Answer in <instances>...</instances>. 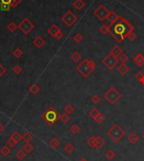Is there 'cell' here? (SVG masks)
<instances>
[{
	"label": "cell",
	"mask_w": 144,
	"mask_h": 161,
	"mask_svg": "<svg viewBox=\"0 0 144 161\" xmlns=\"http://www.w3.org/2000/svg\"><path fill=\"white\" fill-rule=\"evenodd\" d=\"M134 26L127 19L121 17L120 19L113 25H110L109 34L115 39V41L118 43H121L127 36L133 32Z\"/></svg>",
	"instance_id": "6da1fadb"
},
{
	"label": "cell",
	"mask_w": 144,
	"mask_h": 161,
	"mask_svg": "<svg viewBox=\"0 0 144 161\" xmlns=\"http://www.w3.org/2000/svg\"><path fill=\"white\" fill-rule=\"evenodd\" d=\"M95 68H96V64L93 60L84 58L81 61L80 63L77 66L76 70L80 73L82 77L88 78L94 72Z\"/></svg>",
	"instance_id": "7a4b0ae2"
},
{
	"label": "cell",
	"mask_w": 144,
	"mask_h": 161,
	"mask_svg": "<svg viewBox=\"0 0 144 161\" xmlns=\"http://www.w3.org/2000/svg\"><path fill=\"white\" fill-rule=\"evenodd\" d=\"M106 135L110 138L114 143H119L126 135L124 131L118 123H114L106 132Z\"/></svg>",
	"instance_id": "3957f363"
},
{
	"label": "cell",
	"mask_w": 144,
	"mask_h": 161,
	"mask_svg": "<svg viewBox=\"0 0 144 161\" xmlns=\"http://www.w3.org/2000/svg\"><path fill=\"white\" fill-rule=\"evenodd\" d=\"M41 118L48 126H53L60 119V114L54 108L49 107L42 113Z\"/></svg>",
	"instance_id": "277c9868"
},
{
	"label": "cell",
	"mask_w": 144,
	"mask_h": 161,
	"mask_svg": "<svg viewBox=\"0 0 144 161\" xmlns=\"http://www.w3.org/2000/svg\"><path fill=\"white\" fill-rule=\"evenodd\" d=\"M103 97L110 106H115V104L121 100L122 95L121 94V92H119L116 90L115 87L110 86V88H109L103 94Z\"/></svg>",
	"instance_id": "5b68a950"
},
{
	"label": "cell",
	"mask_w": 144,
	"mask_h": 161,
	"mask_svg": "<svg viewBox=\"0 0 144 161\" xmlns=\"http://www.w3.org/2000/svg\"><path fill=\"white\" fill-rule=\"evenodd\" d=\"M119 59L117 58L114 57L113 55L110 53L107 54L104 58L102 59V64L107 68V69L109 70H113L116 66L119 63Z\"/></svg>",
	"instance_id": "8992f818"
},
{
	"label": "cell",
	"mask_w": 144,
	"mask_h": 161,
	"mask_svg": "<svg viewBox=\"0 0 144 161\" xmlns=\"http://www.w3.org/2000/svg\"><path fill=\"white\" fill-rule=\"evenodd\" d=\"M19 29L22 31L24 35H28L35 28V24H33L28 18H24L21 20V22L18 24Z\"/></svg>",
	"instance_id": "52a82bcc"
},
{
	"label": "cell",
	"mask_w": 144,
	"mask_h": 161,
	"mask_svg": "<svg viewBox=\"0 0 144 161\" xmlns=\"http://www.w3.org/2000/svg\"><path fill=\"white\" fill-rule=\"evenodd\" d=\"M61 20L68 27H72L73 24L77 22L78 20V17L77 15H75L73 11L71 10H68L67 12L64 14L61 17Z\"/></svg>",
	"instance_id": "ba28073f"
},
{
	"label": "cell",
	"mask_w": 144,
	"mask_h": 161,
	"mask_svg": "<svg viewBox=\"0 0 144 161\" xmlns=\"http://www.w3.org/2000/svg\"><path fill=\"white\" fill-rule=\"evenodd\" d=\"M109 10L107 9V7H105L104 4H100L99 6L97 7V9H94V11L93 12V14L98 19L99 21H104V19H106V17L109 14Z\"/></svg>",
	"instance_id": "9c48e42d"
},
{
	"label": "cell",
	"mask_w": 144,
	"mask_h": 161,
	"mask_svg": "<svg viewBox=\"0 0 144 161\" xmlns=\"http://www.w3.org/2000/svg\"><path fill=\"white\" fill-rule=\"evenodd\" d=\"M127 141L129 142L130 144L135 145V144H137L140 141V137H139V135L136 132H132L127 136Z\"/></svg>",
	"instance_id": "30bf717a"
},
{
	"label": "cell",
	"mask_w": 144,
	"mask_h": 161,
	"mask_svg": "<svg viewBox=\"0 0 144 161\" xmlns=\"http://www.w3.org/2000/svg\"><path fill=\"white\" fill-rule=\"evenodd\" d=\"M121 18V16H119L117 14H115V12L114 11H109L107 17H106V19L109 21V23L110 25H113L115 24L119 19Z\"/></svg>",
	"instance_id": "8fae6325"
},
{
	"label": "cell",
	"mask_w": 144,
	"mask_h": 161,
	"mask_svg": "<svg viewBox=\"0 0 144 161\" xmlns=\"http://www.w3.org/2000/svg\"><path fill=\"white\" fill-rule=\"evenodd\" d=\"M61 31H62V30L60 29V27H58L56 24H52L49 27V29L47 30V33L53 38H56V36H58V33H60Z\"/></svg>",
	"instance_id": "7c38bea8"
},
{
	"label": "cell",
	"mask_w": 144,
	"mask_h": 161,
	"mask_svg": "<svg viewBox=\"0 0 144 161\" xmlns=\"http://www.w3.org/2000/svg\"><path fill=\"white\" fill-rule=\"evenodd\" d=\"M45 44H46V41L41 36H37L34 39V41H33V45L36 48H38V49L42 47Z\"/></svg>",
	"instance_id": "4fadbf2b"
},
{
	"label": "cell",
	"mask_w": 144,
	"mask_h": 161,
	"mask_svg": "<svg viewBox=\"0 0 144 161\" xmlns=\"http://www.w3.org/2000/svg\"><path fill=\"white\" fill-rule=\"evenodd\" d=\"M133 62L136 65L139 67V68H142L144 66V56L143 54L138 53L137 54L134 58H133Z\"/></svg>",
	"instance_id": "5bb4252c"
},
{
	"label": "cell",
	"mask_w": 144,
	"mask_h": 161,
	"mask_svg": "<svg viewBox=\"0 0 144 161\" xmlns=\"http://www.w3.org/2000/svg\"><path fill=\"white\" fill-rule=\"evenodd\" d=\"M109 53L118 58L121 54L123 53V50L121 49V47L119 45H115V46H114V47H112V49L110 50V52H109Z\"/></svg>",
	"instance_id": "9a60e30c"
},
{
	"label": "cell",
	"mask_w": 144,
	"mask_h": 161,
	"mask_svg": "<svg viewBox=\"0 0 144 161\" xmlns=\"http://www.w3.org/2000/svg\"><path fill=\"white\" fill-rule=\"evenodd\" d=\"M116 70L118 73H120L121 75H126L127 73L130 71V68L126 63H121L120 65L117 66Z\"/></svg>",
	"instance_id": "2e32d148"
},
{
	"label": "cell",
	"mask_w": 144,
	"mask_h": 161,
	"mask_svg": "<svg viewBox=\"0 0 144 161\" xmlns=\"http://www.w3.org/2000/svg\"><path fill=\"white\" fill-rule=\"evenodd\" d=\"M72 5H73V7L76 10L80 11L85 7L86 4H85V2L84 0H75Z\"/></svg>",
	"instance_id": "e0dca14e"
},
{
	"label": "cell",
	"mask_w": 144,
	"mask_h": 161,
	"mask_svg": "<svg viewBox=\"0 0 144 161\" xmlns=\"http://www.w3.org/2000/svg\"><path fill=\"white\" fill-rule=\"evenodd\" d=\"M105 145V141L100 136L95 137V147L96 149H101Z\"/></svg>",
	"instance_id": "ac0fdd59"
},
{
	"label": "cell",
	"mask_w": 144,
	"mask_h": 161,
	"mask_svg": "<svg viewBox=\"0 0 144 161\" xmlns=\"http://www.w3.org/2000/svg\"><path fill=\"white\" fill-rule=\"evenodd\" d=\"M48 144H49V146H50L51 148H52L53 149H58V147H59V145H60V142H59V140H58V137H52V139L49 141Z\"/></svg>",
	"instance_id": "d6986e66"
},
{
	"label": "cell",
	"mask_w": 144,
	"mask_h": 161,
	"mask_svg": "<svg viewBox=\"0 0 144 161\" xmlns=\"http://www.w3.org/2000/svg\"><path fill=\"white\" fill-rule=\"evenodd\" d=\"M64 151L68 155H72L75 151V146L72 143H67L64 147Z\"/></svg>",
	"instance_id": "ffe728a7"
},
{
	"label": "cell",
	"mask_w": 144,
	"mask_h": 161,
	"mask_svg": "<svg viewBox=\"0 0 144 161\" xmlns=\"http://www.w3.org/2000/svg\"><path fill=\"white\" fill-rule=\"evenodd\" d=\"M110 30V24H102L99 26V31L102 34V35H107L108 33H109Z\"/></svg>",
	"instance_id": "44dd1931"
},
{
	"label": "cell",
	"mask_w": 144,
	"mask_h": 161,
	"mask_svg": "<svg viewBox=\"0 0 144 161\" xmlns=\"http://www.w3.org/2000/svg\"><path fill=\"white\" fill-rule=\"evenodd\" d=\"M104 157H105L108 160H113L115 157H116V154H115V152L114 151V150H112V149H109V150H107V151L104 153Z\"/></svg>",
	"instance_id": "7402d4cb"
},
{
	"label": "cell",
	"mask_w": 144,
	"mask_h": 161,
	"mask_svg": "<svg viewBox=\"0 0 144 161\" xmlns=\"http://www.w3.org/2000/svg\"><path fill=\"white\" fill-rule=\"evenodd\" d=\"M70 58H71V59L73 60L74 63H78L79 61L82 58V55L79 52H78V51H74L73 53L71 54V56H70Z\"/></svg>",
	"instance_id": "603a6c76"
},
{
	"label": "cell",
	"mask_w": 144,
	"mask_h": 161,
	"mask_svg": "<svg viewBox=\"0 0 144 161\" xmlns=\"http://www.w3.org/2000/svg\"><path fill=\"white\" fill-rule=\"evenodd\" d=\"M10 153H11L10 147L8 146V145H4V146H3V147L0 149V154L3 155V156H4V157L9 156V155Z\"/></svg>",
	"instance_id": "cb8c5ba5"
},
{
	"label": "cell",
	"mask_w": 144,
	"mask_h": 161,
	"mask_svg": "<svg viewBox=\"0 0 144 161\" xmlns=\"http://www.w3.org/2000/svg\"><path fill=\"white\" fill-rule=\"evenodd\" d=\"M29 91L30 94H32V95H34V96H35V95L38 94V93L40 92V88L36 84H33L30 86Z\"/></svg>",
	"instance_id": "d4e9b609"
},
{
	"label": "cell",
	"mask_w": 144,
	"mask_h": 161,
	"mask_svg": "<svg viewBox=\"0 0 144 161\" xmlns=\"http://www.w3.org/2000/svg\"><path fill=\"white\" fill-rule=\"evenodd\" d=\"M23 149L26 154H30L34 150V146L30 143H25V144L23 146V149Z\"/></svg>",
	"instance_id": "484cf974"
},
{
	"label": "cell",
	"mask_w": 144,
	"mask_h": 161,
	"mask_svg": "<svg viewBox=\"0 0 144 161\" xmlns=\"http://www.w3.org/2000/svg\"><path fill=\"white\" fill-rule=\"evenodd\" d=\"M22 140L25 143H30L33 140V135L30 132H26L24 135H22Z\"/></svg>",
	"instance_id": "4316f807"
},
{
	"label": "cell",
	"mask_w": 144,
	"mask_h": 161,
	"mask_svg": "<svg viewBox=\"0 0 144 161\" xmlns=\"http://www.w3.org/2000/svg\"><path fill=\"white\" fill-rule=\"evenodd\" d=\"M86 143L87 145L89 147H90L91 149H96V147H95V136H92V137H89L86 141Z\"/></svg>",
	"instance_id": "83f0119b"
},
{
	"label": "cell",
	"mask_w": 144,
	"mask_h": 161,
	"mask_svg": "<svg viewBox=\"0 0 144 161\" xmlns=\"http://www.w3.org/2000/svg\"><path fill=\"white\" fill-rule=\"evenodd\" d=\"M26 156V153L24 151L23 149H19L15 153V157L17 158L18 160H23Z\"/></svg>",
	"instance_id": "f1b7e54d"
},
{
	"label": "cell",
	"mask_w": 144,
	"mask_h": 161,
	"mask_svg": "<svg viewBox=\"0 0 144 161\" xmlns=\"http://www.w3.org/2000/svg\"><path fill=\"white\" fill-rule=\"evenodd\" d=\"M11 137H13V139H14L17 143L22 140V135H21L18 131L14 132L11 134Z\"/></svg>",
	"instance_id": "f546056e"
},
{
	"label": "cell",
	"mask_w": 144,
	"mask_h": 161,
	"mask_svg": "<svg viewBox=\"0 0 144 161\" xmlns=\"http://www.w3.org/2000/svg\"><path fill=\"white\" fill-rule=\"evenodd\" d=\"M75 111V108L74 106H73V105H71V104H67L65 106H64V112H66V113L69 114H73Z\"/></svg>",
	"instance_id": "4dcf8cb0"
},
{
	"label": "cell",
	"mask_w": 144,
	"mask_h": 161,
	"mask_svg": "<svg viewBox=\"0 0 144 161\" xmlns=\"http://www.w3.org/2000/svg\"><path fill=\"white\" fill-rule=\"evenodd\" d=\"M135 78L144 85V73L142 71H138L135 74Z\"/></svg>",
	"instance_id": "1f68e13d"
},
{
	"label": "cell",
	"mask_w": 144,
	"mask_h": 161,
	"mask_svg": "<svg viewBox=\"0 0 144 161\" xmlns=\"http://www.w3.org/2000/svg\"><path fill=\"white\" fill-rule=\"evenodd\" d=\"M70 118H71V117H70L69 114L64 112V113L60 115V119L59 120H61V121H62L63 123H68L70 121Z\"/></svg>",
	"instance_id": "d6a6232c"
},
{
	"label": "cell",
	"mask_w": 144,
	"mask_h": 161,
	"mask_svg": "<svg viewBox=\"0 0 144 161\" xmlns=\"http://www.w3.org/2000/svg\"><path fill=\"white\" fill-rule=\"evenodd\" d=\"M7 29L9 30L10 32H14V31H16L17 29H19V27H18V24H16L14 22H9L8 25H7Z\"/></svg>",
	"instance_id": "836d02e7"
},
{
	"label": "cell",
	"mask_w": 144,
	"mask_h": 161,
	"mask_svg": "<svg viewBox=\"0 0 144 161\" xmlns=\"http://www.w3.org/2000/svg\"><path fill=\"white\" fill-rule=\"evenodd\" d=\"M13 55L16 58H20L24 55L23 51L19 47H16L13 51Z\"/></svg>",
	"instance_id": "e575fe53"
},
{
	"label": "cell",
	"mask_w": 144,
	"mask_h": 161,
	"mask_svg": "<svg viewBox=\"0 0 144 161\" xmlns=\"http://www.w3.org/2000/svg\"><path fill=\"white\" fill-rule=\"evenodd\" d=\"M69 131L71 133H73V135H75V134H77L78 132L80 131V127H79V126L74 123V124H73V125L70 126Z\"/></svg>",
	"instance_id": "d590c367"
},
{
	"label": "cell",
	"mask_w": 144,
	"mask_h": 161,
	"mask_svg": "<svg viewBox=\"0 0 144 161\" xmlns=\"http://www.w3.org/2000/svg\"><path fill=\"white\" fill-rule=\"evenodd\" d=\"M100 114V112H99V110H97L96 108H93L92 110L89 111V116H90V117L92 118L93 120H94L97 116H98Z\"/></svg>",
	"instance_id": "8d00e7d4"
},
{
	"label": "cell",
	"mask_w": 144,
	"mask_h": 161,
	"mask_svg": "<svg viewBox=\"0 0 144 161\" xmlns=\"http://www.w3.org/2000/svg\"><path fill=\"white\" fill-rule=\"evenodd\" d=\"M73 41H74L75 42L80 43V42H83V40H84V36H83V35H82L81 33H76L74 36H73Z\"/></svg>",
	"instance_id": "74e56055"
},
{
	"label": "cell",
	"mask_w": 144,
	"mask_h": 161,
	"mask_svg": "<svg viewBox=\"0 0 144 161\" xmlns=\"http://www.w3.org/2000/svg\"><path fill=\"white\" fill-rule=\"evenodd\" d=\"M100 101H101V98H100V96H99L98 94H94L92 97H91V101L94 105H98L99 103L100 102Z\"/></svg>",
	"instance_id": "f35d334b"
},
{
	"label": "cell",
	"mask_w": 144,
	"mask_h": 161,
	"mask_svg": "<svg viewBox=\"0 0 144 161\" xmlns=\"http://www.w3.org/2000/svg\"><path fill=\"white\" fill-rule=\"evenodd\" d=\"M104 120H105V116H104L102 113H100L95 119L94 120V121L97 124H101V123L104 122Z\"/></svg>",
	"instance_id": "ab89813d"
},
{
	"label": "cell",
	"mask_w": 144,
	"mask_h": 161,
	"mask_svg": "<svg viewBox=\"0 0 144 161\" xmlns=\"http://www.w3.org/2000/svg\"><path fill=\"white\" fill-rule=\"evenodd\" d=\"M118 59H119V61L121 62V63H126L127 61L129 60V57L127 56V54L124 53V52H123V53L121 54V56H120V57L118 58Z\"/></svg>",
	"instance_id": "60d3db41"
},
{
	"label": "cell",
	"mask_w": 144,
	"mask_h": 161,
	"mask_svg": "<svg viewBox=\"0 0 144 161\" xmlns=\"http://www.w3.org/2000/svg\"><path fill=\"white\" fill-rule=\"evenodd\" d=\"M23 71V69H22V67L19 65H15L14 68H13V73H15V74H19V73H21Z\"/></svg>",
	"instance_id": "b9f144b4"
},
{
	"label": "cell",
	"mask_w": 144,
	"mask_h": 161,
	"mask_svg": "<svg viewBox=\"0 0 144 161\" xmlns=\"http://www.w3.org/2000/svg\"><path fill=\"white\" fill-rule=\"evenodd\" d=\"M7 144H8V146H9L10 148H14L16 144H17V143L13 139V137L10 136V137L8 138V140H7Z\"/></svg>",
	"instance_id": "7bdbcfd3"
},
{
	"label": "cell",
	"mask_w": 144,
	"mask_h": 161,
	"mask_svg": "<svg viewBox=\"0 0 144 161\" xmlns=\"http://www.w3.org/2000/svg\"><path fill=\"white\" fill-rule=\"evenodd\" d=\"M137 38H138V36H137L134 32H131V33L127 36V39H128L130 42H133V41H135Z\"/></svg>",
	"instance_id": "ee69618b"
},
{
	"label": "cell",
	"mask_w": 144,
	"mask_h": 161,
	"mask_svg": "<svg viewBox=\"0 0 144 161\" xmlns=\"http://www.w3.org/2000/svg\"><path fill=\"white\" fill-rule=\"evenodd\" d=\"M0 6H1V9L4 11H8L12 8L10 4H0Z\"/></svg>",
	"instance_id": "f6af8a7d"
},
{
	"label": "cell",
	"mask_w": 144,
	"mask_h": 161,
	"mask_svg": "<svg viewBox=\"0 0 144 161\" xmlns=\"http://www.w3.org/2000/svg\"><path fill=\"white\" fill-rule=\"evenodd\" d=\"M6 73V68L3 65L2 63H0V78L3 77Z\"/></svg>",
	"instance_id": "bcb514c9"
},
{
	"label": "cell",
	"mask_w": 144,
	"mask_h": 161,
	"mask_svg": "<svg viewBox=\"0 0 144 161\" xmlns=\"http://www.w3.org/2000/svg\"><path fill=\"white\" fill-rule=\"evenodd\" d=\"M21 3V0H11V7L12 8H15Z\"/></svg>",
	"instance_id": "7dc6e473"
},
{
	"label": "cell",
	"mask_w": 144,
	"mask_h": 161,
	"mask_svg": "<svg viewBox=\"0 0 144 161\" xmlns=\"http://www.w3.org/2000/svg\"><path fill=\"white\" fill-rule=\"evenodd\" d=\"M63 36H64V33L63 32V31H61L60 33H58V36H56V38H55V39H57V40H61Z\"/></svg>",
	"instance_id": "c3c4849f"
},
{
	"label": "cell",
	"mask_w": 144,
	"mask_h": 161,
	"mask_svg": "<svg viewBox=\"0 0 144 161\" xmlns=\"http://www.w3.org/2000/svg\"><path fill=\"white\" fill-rule=\"evenodd\" d=\"M11 4V0H0V4Z\"/></svg>",
	"instance_id": "681fc988"
},
{
	"label": "cell",
	"mask_w": 144,
	"mask_h": 161,
	"mask_svg": "<svg viewBox=\"0 0 144 161\" xmlns=\"http://www.w3.org/2000/svg\"><path fill=\"white\" fill-rule=\"evenodd\" d=\"M4 131V126L0 122V133H2Z\"/></svg>",
	"instance_id": "f907efd6"
},
{
	"label": "cell",
	"mask_w": 144,
	"mask_h": 161,
	"mask_svg": "<svg viewBox=\"0 0 144 161\" xmlns=\"http://www.w3.org/2000/svg\"><path fill=\"white\" fill-rule=\"evenodd\" d=\"M79 161H89V160H88L87 159H85V158H82Z\"/></svg>",
	"instance_id": "816d5d0a"
},
{
	"label": "cell",
	"mask_w": 144,
	"mask_h": 161,
	"mask_svg": "<svg viewBox=\"0 0 144 161\" xmlns=\"http://www.w3.org/2000/svg\"><path fill=\"white\" fill-rule=\"evenodd\" d=\"M142 137H143V140H144V132H143V135H142Z\"/></svg>",
	"instance_id": "f5cc1de1"
},
{
	"label": "cell",
	"mask_w": 144,
	"mask_h": 161,
	"mask_svg": "<svg viewBox=\"0 0 144 161\" xmlns=\"http://www.w3.org/2000/svg\"><path fill=\"white\" fill-rule=\"evenodd\" d=\"M0 19H1V14H0Z\"/></svg>",
	"instance_id": "db71d44e"
}]
</instances>
